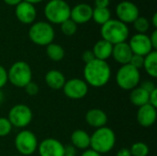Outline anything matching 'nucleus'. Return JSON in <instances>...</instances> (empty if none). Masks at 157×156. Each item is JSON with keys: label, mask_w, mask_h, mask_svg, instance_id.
Masks as SVG:
<instances>
[{"label": "nucleus", "mask_w": 157, "mask_h": 156, "mask_svg": "<svg viewBox=\"0 0 157 156\" xmlns=\"http://www.w3.org/2000/svg\"><path fill=\"white\" fill-rule=\"evenodd\" d=\"M84 80L92 87H102L106 86L111 77V68L107 61L95 59L86 63L83 71Z\"/></svg>", "instance_id": "f257e3e1"}, {"label": "nucleus", "mask_w": 157, "mask_h": 156, "mask_svg": "<svg viewBox=\"0 0 157 156\" xmlns=\"http://www.w3.org/2000/svg\"><path fill=\"white\" fill-rule=\"evenodd\" d=\"M116 144L114 131L107 126L96 129L90 135V148L100 154L109 153Z\"/></svg>", "instance_id": "f03ea898"}, {"label": "nucleus", "mask_w": 157, "mask_h": 156, "mask_svg": "<svg viewBox=\"0 0 157 156\" xmlns=\"http://www.w3.org/2000/svg\"><path fill=\"white\" fill-rule=\"evenodd\" d=\"M100 34L103 40L109 41L112 45H115L125 42L129 38L130 30L128 26L119 19L110 18L101 26Z\"/></svg>", "instance_id": "7ed1b4c3"}, {"label": "nucleus", "mask_w": 157, "mask_h": 156, "mask_svg": "<svg viewBox=\"0 0 157 156\" xmlns=\"http://www.w3.org/2000/svg\"><path fill=\"white\" fill-rule=\"evenodd\" d=\"M71 7L64 0H50L44 7V16L52 24L61 25L70 18Z\"/></svg>", "instance_id": "20e7f679"}, {"label": "nucleus", "mask_w": 157, "mask_h": 156, "mask_svg": "<svg viewBox=\"0 0 157 156\" xmlns=\"http://www.w3.org/2000/svg\"><path fill=\"white\" fill-rule=\"evenodd\" d=\"M55 31L53 27L46 21H38L29 29V38L36 45L48 46L53 42Z\"/></svg>", "instance_id": "39448f33"}, {"label": "nucleus", "mask_w": 157, "mask_h": 156, "mask_svg": "<svg viewBox=\"0 0 157 156\" xmlns=\"http://www.w3.org/2000/svg\"><path fill=\"white\" fill-rule=\"evenodd\" d=\"M115 79L119 87L125 91H131L139 86L141 83V73L140 70L128 63L121 65L118 69Z\"/></svg>", "instance_id": "423d86ee"}, {"label": "nucleus", "mask_w": 157, "mask_h": 156, "mask_svg": "<svg viewBox=\"0 0 157 156\" xmlns=\"http://www.w3.org/2000/svg\"><path fill=\"white\" fill-rule=\"evenodd\" d=\"M7 81L17 87L24 88L32 81V70L30 66L23 61L14 63L7 71Z\"/></svg>", "instance_id": "0eeeda50"}, {"label": "nucleus", "mask_w": 157, "mask_h": 156, "mask_svg": "<svg viewBox=\"0 0 157 156\" xmlns=\"http://www.w3.org/2000/svg\"><path fill=\"white\" fill-rule=\"evenodd\" d=\"M15 148L21 156H29L33 154L39 145L36 135L29 130H22L15 137Z\"/></svg>", "instance_id": "6e6552de"}, {"label": "nucleus", "mask_w": 157, "mask_h": 156, "mask_svg": "<svg viewBox=\"0 0 157 156\" xmlns=\"http://www.w3.org/2000/svg\"><path fill=\"white\" fill-rule=\"evenodd\" d=\"M33 114L29 107L25 104H17L13 106L7 115V120L12 127L24 129L32 121Z\"/></svg>", "instance_id": "1a4fd4ad"}, {"label": "nucleus", "mask_w": 157, "mask_h": 156, "mask_svg": "<svg viewBox=\"0 0 157 156\" xmlns=\"http://www.w3.org/2000/svg\"><path fill=\"white\" fill-rule=\"evenodd\" d=\"M63 94L66 97L73 100L84 98L88 93V85L81 78H71L65 81L63 87Z\"/></svg>", "instance_id": "9d476101"}, {"label": "nucleus", "mask_w": 157, "mask_h": 156, "mask_svg": "<svg viewBox=\"0 0 157 156\" xmlns=\"http://www.w3.org/2000/svg\"><path fill=\"white\" fill-rule=\"evenodd\" d=\"M116 15L120 21L127 25L133 23L136 18L140 17V11L134 3L131 1H122L116 6Z\"/></svg>", "instance_id": "9b49d317"}, {"label": "nucleus", "mask_w": 157, "mask_h": 156, "mask_svg": "<svg viewBox=\"0 0 157 156\" xmlns=\"http://www.w3.org/2000/svg\"><path fill=\"white\" fill-rule=\"evenodd\" d=\"M133 54L146 56L151 51H155L152 47L149 36L146 34L137 33L133 35L128 42Z\"/></svg>", "instance_id": "f8f14e48"}, {"label": "nucleus", "mask_w": 157, "mask_h": 156, "mask_svg": "<svg viewBox=\"0 0 157 156\" xmlns=\"http://www.w3.org/2000/svg\"><path fill=\"white\" fill-rule=\"evenodd\" d=\"M40 156H64V145L57 139L47 138L38 145Z\"/></svg>", "instance_id": "ddd939ff"}, {"label": "nucleus", "mask_w": 157, "mask_h": 156, "mask_svg": "<svg viewBox=\"0 0 157 156\" xmlns=\"http://www.w3.org/2000/svg\"><path fill=\"white\" fill-rule=\"evenodd\" d=\"M15 15L18 21L23 24L29 25L32 24L35 21L37 17V10L34 5L22 1L17 6H16Z\"/></svg>", "instance_id": "4468645a"}, {"label": "nucleus", "mask_w": 157, "mask_h": 156, "mask_svg": "<svg viewBox=\"0 0 157 156\" xmlns=\"http://www.w3.org/2000/svg\"><path fill=\"white\" fill-rule=\"evenodd\" d=\"M138 123L144 128H150L153 126L157 119L156 108L153 107L149 103L142 106L138 108L136 114Z\"/></svg>", "instance_id": "2eb2a0df"}, {"label": "nucleus", "mask_w": 157, "mask_h": 156, "mask_svg": "<svg viewBox=\"0 0 157 156\" xmlns=\"http://www.w3.org/2000/svg\"><path fill=\"white\" fill-rule=\"evenodd\" d=\"M93 8L90 5L81 3L71 8L70 18L76 24H84L92 19Z\"/></svg>", "instance_id": "dca6fc26"}, {"label": "nucleus", "mask_w": 157, "mask_h": 156, "mask_svg": "<svg viewBox=\"0 0 157 156\" xmlns=\"http://www.w3.org/2000/svg\"><path fill=\"white\" fill-rule=\"evenodd\" d=\"M132 55L133 53L127 41L113 45L111 57H113L115 62L120 63L121 65L130 63Z\"/></svg>", "instance_id": "f3484780"}, {"label": "nucleus", "mask_w": 157, "mask_h": 156, "mask_svg": "<svg viewBox=\"0 0 157 156\" xmlns=\"http://www.w3.org/2000/svg\"><path fill=\"white\" fill-rule=\"evenodd\" d=\"M86 121L90 127L99 129L107 125L108 116L100 108H91L86 114Z\"/></svg>", "instance_id": "a211bd4d"}, {"label": "nucleus", "mask_w": 157, "mask_h": 156, "mask_svg": "<svg viewBox=\"0 0 157 156\" xmlns=\"http://www.w3.org/2000/svg\"><path fill=\"white\" fill-rule=\"evenodd\" d=\"M44 80L46 85L53 90L63 89L66 81L64 74L59 70H50L47 72Z\"/></svg>", "instance_id": "6ab92c4d"}, {"label": "nucleus", "mask_w": 157, "mask_h": 156, "mask_svg": "<svg viewBox=\"0 0 157 156\" xmlns=\"http://www.w3.org/2000/svg\"><path fill=\"white\" fill-rule=\"evenodd\" d=\"M112 49H113V45L111 43L101 39L95 43L92 51L96 59L101 61H107L109 58L111 57Z\"/></svg>", "instance_id": "aec40b11"}, {"label": "nucleus", "mask_w": 157, "mask_h": 156, "mask_svg": "<svg viewBox=\"0 0 157 156\" xmlns=\"http://www.w3.org/2000/svg\"><path fill=\"white\" fill-rule=\"evenodd\" d=\"M72 145L78 150H86L90 148V135L84 130H75L71 135Z\"/></svg>", "instance_id": "412c9836"}, {"label": "nucleus", "mask_w": 157, "mask_h": 156, "mask_svg": "<svg viewBox=\"0 0 157 156\" xmlns=\"http://www.w3.org/2000/svg\"><path fill=\"white\" fill-rule=\"evenodd\" d=\"M130 101L135 107H142L149 103V93L143 89L141 86H137L131 90Z\"/></svg>", "instance_id": "4be33fe9"}, {"label": "nucleus", "mask_w": 157, "mask_h": 156, "mask_svg": "<svg viewBox=\"0 0 157 156\" xmlns=\"http://www.w3.org/2000/svg\"><path fill=\"white\" fill-rule=\"evenodd\" d=\"M147 74L155 79L157 77V51H153L146 56H144V67Z\"/></svg>", "instance_id": "5701e85b"}, {"label": "nucleus", "mask_w": 157, "mask_h": 156, "mask_svg": "<svg viewBox=\"0 0 157 156\" xmlns=\"http://www.w3.org/2000/svg\"><path fill=\"white\" fill-rule=\"evenodd\" d=\"M46 54L51 61L60 62L63 59L65 52L61 45L52 42L51 44L46 46Z\"/></svg>", "instance_id": "b1692460"}, {"label": "nucleus", "mask_w": 157, "mask_h": 156, "mask_svg": "<svg viewBox=\"0 0 157 156\" xmlns=\"http://www.w3.org/2000/svg\"><path fill=\"white\" fill-rule=\"evenodd\" d=\"M111 18V13L109 7H95L93 8L92 19L98 25H103Z\"/></svg>", "instance_id": "393cba45"}, {"label": "nucleus", "mask_w": 157, "mask_h": 156, "mask_svg": "<svg viewBox=\"0 0 157 156\" xmlns=\"http://www.w3.org/2000/svg\"><path fill=\"white\" fill-rule=\"evenodd\" d=\"M132 156H147L149 154V147L142 142L135 143L130 149Z\"/></svg>", "instance_id": "a878e982"}, {"label": "nucleus", "mask_w": 157, "mask_h": 156, "mask_svg": "<svg viewBox=\"0 0 157 156\" xmlns=\"http://www.w3.org/2000/svg\"><path fill=\"white\" fill-rule=\"evenodd\" d=\"M132 24L134 29L142 34H145L150 28V22L145 17H138Z\"/></svg>", "instance_id": "bb28decb"}, {"label": "nucleus", "mask_w": 157, "mask_h": 156, "mask_svg": "<svg viewBox=\"0 0 157 156\" xmlns=\"http://www.w3.org/2000/svg\"><path fill=\"white\" fill-rule=\"evenodd\" d=\"M61 30L65 36H73L77 30V24L69 18L61 24Z\"/></svg>", "instance_id": "cd10ccee"}, {"label": "nucleus", "mask_w": 157, "mask_h": 156, "mask_svg": "<svg viewBox=\"0 0 157 156\" xmlns=\"http://www.w3.org/2000/svg\"><path fill=\"white\" fill-rule=\"evenodd\" d=\"M12 125L7 118L0 117V137L7 136L12 131Z\"/></svg>", "instance_id": "c85d7f7f"}, {"label": "nucleus", "mask_w": 157, "mask_h": 156, "mask_svg": "<svg viewBox=\"0 0 157 156\" xmlns=\"http://www.w3.org/2000/svg\"><path fill=\"white\" fill-rule=\"evenodd\" d=\"M144 57L141 56V55H137V54H133L131 61H130V64L133 67H135L136 69L140 70L141 68L144 67Z\"/></svg>", "instance_id": "c756f323"}, {"label": "nucleus", "mask_w": 157, "mask_h": 156, "mask_svg": "<svg viewBox=\"0 0 157 156\" xmlns=\"http://www.w3.org/2000/svg\"><path fill=\"white\" fill-rule=\"evenodd\" d=\"M25 91H26V93L29 95V96H30V97H34V96H36L38 93H39V91H40V88H39V86L36 84V83H34V82H30V83H29L25 87Z\"/></svg>", "instance_id": "7c9ffc66"}, {"label": "nucleus", "mask_w": 157, "mask_h": 156, "mask_svg": "<svg viewBox=\"0 0 157 156\" xmlns=\"http://www.w3.org/2000/svg\"><path fill=\"white\" fill-rule=\"evenodd\" d=\"M140 86H141L143 89H144L145 91H147L149 94H150L152 91H154L155 88H157L156 86H155V84L153 81H150V80H144V81L141 82V83H140Z\"/></svg>", "instance_id": "2f4dec72"}, {"label": "nucleus", "mask_w": 157, "mask_h": 156, "mask_svg": "<svg viewBox=\"0 0 157 156\" xmlns=\"http://www.w3.org/2000/svg\"><path fill=\"white\" fill-rule=\"evenodd\" d=\"M7 82V71L0 64V89H2Z\"/></svg>", "instance_id": "473e14b6"}, {"label": "nucleus", "mask_w": 157, "mask_h": 156, "mask_svg": "<svg viewBox=\"0 0 157 156\" xmlns=\"http://www.w3.org/2000/svg\"><path fill=\"white\" fill-rule=\"evenodd\" d=\"M95 55L92 51V50H87V51H85L83 53H82V60L86 63H88L90 62H92L93 60H95Z\"/></svg>", "instance_id": "72a5a7b5"}, {"label": "nucleus", "mask_w": 157, "mask_h": 156, "mask_svg": "<svg viewBox=\"0 0 157 156\" xmlns=\"http://www.w3.org/2000/svg\"><path fill=\"white\" fill-rule=\"evenodd\" d=\"M149 104L157 108V88L149 94Z\"/></svg>", "instance_id": "f704fd0d"}, {"label": "nucleus", "mask_w": 157, "mask_h": 156, "mask_svg": "<svg viewBox=\"0 0 157 156\" xmlns=\"http://www.w3.org/2000/svg\"><path fill=\"white\" fill-rule=\"evenodd\" d=\"M149 39H150V41H151V44H152V47L155 51H156L157 49V30L155 29L151 36H149Z\"/></svg>", "instance_id": "c9c22d12"}, {"label": "nucleus", "mask_w": 157, "mask_h": 156, "mask_svg": "<svg viewBox=\"0 0 157 156\" xmlns=\"http://www.w3.org/2000/svg\"><path fill=\"white\" fill-rule=\"evenodd\" d=\"M96 7H108L110 0H94Z\"/></svg>", "instance_id": "e433bc0d"}, {"label": "nucleus", "mask_w": 157, "mask_h": 156, "mask_svg": "<svg viewBox=\"0 0 157 156\" xmlns=\"http://www.w3.org/2000/svg\"><path fill=\"white\" fill-rule=\"evenodd\" d=\"M76 149L73 145H67L64 146V154L68 155H75Z\"/></svg>", "instance_id": "4c0bfd02"}, {"label": "nucleus", "mask_w": 157, "mask_h": 156, "mask_svg": "<svg viewBox=\"0 0 157 156\" xmlns=\"http://www.w3.org/2000/svg\"><path fill=\"white\" fill-rule=\"evenodd\" d=\"M81 156H101V154H98V152H96V151L92 150L91 148H89V149L85 150V151L82 153Z\"/></svg>", "instance_id": "58836bf2"}, {"label": "nucleus", "mask_w": 157, "mask_h": 156, "mask_svg": "<svg viewBox=\"0 0 157 156\" xmlns=\"http://www.w3.org/2000/svg\"><path fill=\"white\" fill-rule=\"evenodd\" d=\"M116 156H132V154H131L130 149L123 147V148L120 149V150L117 152V154H116Z\"/></svg>", "instance_id": "ea45409f"}, {"label": "nucleus", "mask_w": 157, "mask_h": 156, "mask_svg": "<svg viewBox=\"0 0 157 156\" xmlns=\"http://www.w3.org/2000/svg\"><path fill=\"white\" fill-rule=\"evenodd\" d=\"M23 0H4V2L8 5V6H17L19 3H21Z\"/></svg>", "instance_id": "a19ab883"}, {"label": "nucleus", "mask_w": 157, "mask_h": 156, "mask_svg": "<svg viewBox=\"0 0 157 156\" xmlns=\"http://www.w3.org/2000/svg\"><path fill=\"white\" fill-rule=\"evenodd\" d=\"M152 24H153V27L155 28V29H156L157 28V13H155L153 15V17H152Z\"/></svg>", "instance_id": "79ce46f5"}, {"label": "nucleus", "mask_w": 157, "mask_h": 156, "mask_svg": "<svg viewBox=\"0 0 157 156\" xmlns=\"http://www.w3.org/2000/svg\"><path fill=\"white\" fill-rule=\"evenodd\" d=\"M25 2H28L29 4H32V5H35V4H38V3H40L42 2L43 0H23Z\"/></svg>", "instance_id": "37998d69"}, {"label": "nucleus", "mask_w": 157, "mask_h": 156, "mask_svg": "<svg viewBox=\"0 0 157 156\" xmlns=\"http://www.w3.org/2000/svg\"><path fill=\"white\" fill-rule=\"evenodd\" d=\"M4 97H5V96H4V93H3V91L0 89V104L4 101Z\"/></svg>", "instance_id": "c03bdc74"}, {"label": "nucleus", "mask_w": 157, "mask_h": 156, "mask_svg": "<svg viewBox=\"0 0 157 156\" xmlns=\"http://www.w3.org/2000/svg\"><path fill=\"white\" fill-rule=\"evenodd\" d=\"M64 156H76V155H68V154H65Z\"/></svg>", "instance_id": "a18cd8bd"}, {"label": "nucleus", "mask_w": 157, "mask_h": 156, "mask_svg": "<svg viewBox=\"0 0 157 156\" xmlns=\"http://www.w3.org/2000/svg\"><path fill=\"white\" fill-rule=\"evenodd\" d=\"M13 156H21V155H13Z\"/></svg>", "instance_id": "49530a36"}]
</instances>
